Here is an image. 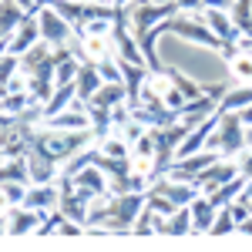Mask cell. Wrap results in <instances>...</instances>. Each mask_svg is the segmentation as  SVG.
<instances>
[{
    "mask_svg": "<svg viewBox=\"0 0 252 252\" xmlns=\"http://www.w3.org/2000/svg\"><path fill=\"white\" fill-rule=\"evenodd\" d=\"M205 148H212V152H219V155H225V158L239 155L246 148V121H242V115L239 111H222V121L209 135Z\"/></svg>",
    "mask_w": 252,
    "mask_h": 252,
    "instance_id": "6da1fadb",
    "label": "cell"
},
{
    "mask_svg": "<svg viewBox=\"0 0 252 252\" xmlns=\"http://www.w3.org/2000/svg\"><path fill=\"white\" fill-rule=\"evenodd\" d=\"M145 205H148V192H121V195H115L111 212H108V219H104L101 229H104V232H128Z\"/></svg>",
    "mask_w": 252,
    "mask_h": 252,
    "instance_id": "7a4b0ae2",
    "label": "cell"
},
{
    "mask_svg": "<svg viewBox=\"0 0 252 252\" xmlns=\"http://www.w3.org/2000/svg\"><path fill=\"white\" fill-rule=\"evenodd\" d=\"M168 27H172V34H178L182 40L205 44V47H212V51H222V47H225V40H222L212 27L202 20V14H185V10H178V14L168 20Z\"/></svg>",
    "mask_w": 252,
    "mask_h": 252,
    "instance_id": "3957f363",
    "label": "cell"
},
{
    "mask_svg": "<svg viewBox=\"0 0 252 252\" xmlns=\"http://www.w3.org/2000/svg\"><path fill=\"white\" fill-rule=\"evenodd\" d=\"M128 24H131V31H135V37L141 34V31H148V27H155V24H161V20H168L178 14V3H152V0H131L128 7Z\"/></svg>",
    "mask_w": 252,
    "mask_h": 252,
    "instance_id": "277c9868",
    "label": "cell"
},
{
    "mask_svg": "<svg viewBox=\"0 0 252 252\" xmlns=\"http://www.w3.org/2000/svg\"><path fill=\"white\" fill-rule=\"evenodd\" d=\"M37 20H40V37L47 40L51 47H58V44H71L74 34H78V27H74L71 20L61 17L51 3H40V7H37Z\"/></svg>",
    "mask_w": 252,
    "mask_h": 252,
    "instance_id": "5b68a950",
    "label": "cell"
},
{
    "mask_svg": "<svg viewBox=\"0 0 252 252\" xmlns=\"http://www.w3.org/2000/svg\"><path fill=\"white\" fill-rule=\"evenodd\" d=\"M235 175H239V158H225V155H222L219 161H212V165H209L205 172L195 178V185H198V189H202L205 195H212L219 185L232 182Z\"/></svg>",
    "mask_w": 252,
    "mask_h": 252,
    "instance_id": "8992f818",
    "label": "cell"
},
{
    "mask_svg": "<svg viewBox=\"0 0 252 252\" xmlns=\"http://www.w3.org/2000/svg\"><path fill=\"white\" fill-rule=\"evenodd\" d=\"M37 40H44L40 37V20H37V10H27V17H24V24L17 27V34L10 40H3V51H10V54H27Z\"/></svg>",
    "mask_w": 252,
    "mask_h": 252,
    "instance_id": "52a82bcc",
    "label": "cell"
},
{
    "mask_svg": "<svg viewBox=\"0 0 252 252\" xmlns=\"http://www.w3.org/2000/svg\"><path fill=\"white\" fill-rule=\"evenodd\" d=\"M74 54H78L84 64H104V61L115 58V34H111V37H91V34H84V37L74 44Z\"/></svg>",
    "mask_w": 252,
    "mask_h": 252,
    "instance_id": "ba28073f",
    "label": "cell"
},
{
    "mask_svg": "<svg viewBox=\"0 0 252 252\" xmlns=\"http://www.w3.org/2000/svg\"><path fill=\"white\" fill-rule=\"evenodd\" d=\"M40 222H44V212H37V209H27V205H10V209H3V225H7L10 235L34 232V229H40Z\"/></svg>",
    "mask_w": 252,
    "mask_h": 252,
    "instance_id": "9c48e42d",
    "label": "cell"
},
{
    "mask_svg": "<svg viewBox=\"0 0 252 252\" xmlns=\"http://www.w3.org/2000/svg\"><path fill=\"white\" fill-rule=\"evenodd\" d=\"M27 209H37V212H54L61 205V185L58 182H34L27 189V198H24Z\"/></svg>",
    "mask_w": 252,
    "mask_h": 252,
    "instance_id": "30bf717a",
    "label": "cell"
},
{
    "mask_svg": "<svg viewBox=\"0 0 252 252\" xmlns=\"http://www.w3.org/2000/svg\"><path fill=\"white\" fill-rule=\"evenodd\" d=\"M74 189H78L84 198H97V195L111 192V185H108V175L101 165H88L84 172L74 175Z\"/></svg>",
    "mask_w": 252,
    "mask_h": 252,
    "instance_id": "8fae6325",
    "label": "cell"
},
{
    "mask_svg": "<svg viewBox=\"0 0 252 252\" xmlns=\"http://www.w3.org/2000/svg\"><path fill=\"white\" fill-rule=\"evenodd\" d=\"M202 20H205V24H209L225 44H235V40L242 37V31H239V24L232 20L229 10H212V7H205V10H202Z\"/></svg>",
    "mask_w": 252,
    "mask_h": 252,
    "instance_id": "7c38bea8",
    "label": "cell"
},
{
    "mask_svg": "<svg viewBox=\"0 0 252 252\" xmlns=\"http://www.w3.org/2000/svg\"><path fill=\"white\" fill-rule=\"evenodd\" d=\"M128 101V88L121 84V81H104L101 88H97V94L88 101V104H94V108H104V111H115L118 104H125Z\"/></svg>",
    "mask_w": 252,
    "mask_h": 252,
    "instance_id": "4fadbf2b",
    "label": "cell"
},
{
    "mask_svg": "<svg viewBox=\"0 0 252 252\" xmlns=\"http://www.w3.org/2000/svg\"><path fill=\"white\" fill-rule=\"evenodd\" d=\"M215 215H219V205H212V198L202 192L192 202V229H195V232H212Z\"/></svg>",
    "mask_w": 252,
    "mask_h": 252,
    "instance_id": "5bb4252c",
    "label": "cell"
},
{
    "mask_svg": "<svg viewBox=\"0 0 252 252\" xmlns=\"http://www.w3.org/2000/svg\"><path fill=\"white\" fill-rule=\"evenodd\" d=\"M158 232L161 235H192V205H182V209H175L172 215H165L161 219V225H158Z\"/></svg>",
    "mask_w": 252,
    "mask_h": 252,
    "instance_id": "9a60e30c",
    "label": "cell"
},
{
    "mask_svg": "<svg viewBox=\"0 0 252 252\" xmlns=\"http://www.w3.org/2000/svg\"><path fill=\"white\" fill-rule=\"evenodd\" d=\"M74 84H78V97H81V101H91V97L97 94V88L104 84V78H101V67H97V64H84Z\"/></svg>",
    "mask_w": 252,
    "mask_h": 252,
    "instance_id": "2e32d148",
    "label": "cell"
},
{
    "mask_svg": "<svg viewBox=\"0 0 252 252\" xmlns=\"http://www.w3.org/2000/svg\"><path fill=\"white\" fill-rule=\"evenodd\" d=\"M74 97H78V84H58L54 97H51V101L44 104V118L61 115L64 108H71V104H74Z\"/></svg>",
    "mask_w": 252,
    "mask_h": 252,
    "instance_id": "e0dca14e",
    "label": "cell"
},
{
    "mask_svg": "<svg viewBox=\"0 0 252 252\" xmlns=\"http://www.w3.org/2000/svg\"><path fill=\"white\" fill-rule=\"evenodd\" d=\"M246 185H249V178H246V175H235L232 182L219 185V189H215V192L209 195V198H212V205H219V209H222V205H229V202H235L239 195L246 192Z\"/></svg>",
    "mask_w": 252,
    "mask_h": 252,
    "instance_id": "ac0fdd59",
    "label": "cell"
},
{
    "mask_svg": "<svg viewBox=\"0 0 252 252\" xmlns=\"http://www.w3.org/2000/svg\"><path fill=\"white\" fill-rule=\"evenodd\" d=\"M27 158H31V182H58V178H61L58 161L37 155V152H31Z\"/></svg>",
    "mask_w": 252,
    "mask_h": 252,
    "instance_id": "d6986e66",
    "label": "cell"
},
{
    "mask_svg": "<svg viewBox=\"0 0 252 252\" xmlns=\"http://www.w3.org/2000/svg\"><path fill=\"white\" fill-rule=\"evenodd\" d=\"M24 17H27V7H20L17 0H3V40H10L17 34Z\"/></svg>",
    "mask_w": 252,
    "mask_h": 252,
    "instance_id": "ffe728a7",
    "label": "cell"
},
{
    "mask_svg": "<svg viewBox=\"0 0 252 252\" xmlns=\"http://www.w3.org/2000/svg\"><path fill=\"white\" fill-rule=\"evenodd\" d=\"M3 182H31V158H3Z\"/></svg>",
    "mask_w": 252,
    "mask_h": 252,
    "instance_id": "44dd1931",
    "label": "cell"
},
{
    "mask_svg": "<svg viewBox=\"0 0 252 252\" xmlns=\"http://www.w3.org/2000/svg\"><path fill=\"white\" fill-rule=\"evenodd\" d=\"M51 7L81 31V24H84V7H88V3H81V0H51Z\"/></svg>",
    "mask_w": 252,
    "mask_h": 252,
    "instance_id": "7402d4cb",
    "label": "cell"
},
{
    "mask_svg": "<svg viewBox=\"0 0 252 252\" xmlns=\"http://www.w3.org/2000/svg\"><path fill=\"white\" fill-rule=\"evenodd\" d=\"M34 104L31 91H3V115H20Z\"/></svg>",
    "mask_w": 252,
    "mask_h": 252,
    "instance_id": "603a6c76",
    "label": "cell"
},
{
    "mask_svg": "<svg viewBox=\"0 0 252 252\" xmlns=\"http://www.w3.org/2000/svg\"><path fill=\"white\" fill-rule=\"evenodd\" d=\"M232 20L239 24L242 34H252V0H232Z\"/></svg>",
    "mask_w": 252,
    "mask_h": 252,
    "instance_id": "cb8c5ba5",
    "label": "cell"
},
{
    "mask_svg": "<svg viewBox=\"0 0 252 252\" xmlns=\"http://www.w3.org/2000/svg\"><path fill=\"white\" fill-rule=\"evenodd\" d=\"M24 198H27V182H3V209L24 205Z\"/></svg>",
    "mask_w": 252,
    "mask_h": 252,
    "instance_id": "d4e9b609",
    "label": "cell"
},
{
    "mask_svg": "<svg viewBox=\"0 0 252 252\" xmlns=\"http://www.w3.org/2000/svg\"><path fill=\"white\" fill-rule=\"evenodd\" d=\"M232 229H239V222H235L232 209H229V205H222L219 215H215V222H212V235H225V232H232Z\"/></svg>",
    "mask_w": 252,
    "mask_h": 252,
    "instance_id": "484cf974",
    "label": "cell"
},
{
    "mask_svg": "<svg viewBox=\"0 0 252 252\" xmlns=\"http://www.w3.org/2000/svg\"><path fill=\"white\" fill-rule=\"evenodd\" d=\"M235 158H239V175H246L252 182V148H242Z\"/></svg>",
    "mask_w": 252,
    "mask_h": 252,
    "instance_id": "4316f807",
    "label": "cell"
},
{
    "mask_svg": "<svg viewBox=\"0 0 252 252\" xmlns=\"http://www.w3.org/2000/svg\"><path fill=\"white\" fill-rule=\"evenodd\" d=\"M3 91H27V74H14L3 81Z\"/></svg>",
    "mask_w": 252,
    "mask_h": 252,
    "instance_id": "83f0119b",
    "label": "cell"
},
{
    "mask_svg": "<svg viewBox=\"0 0 252 252\" xmlns=\"http://www.w3.org/2000/svg\"><path fill=\"white\" fill-rule=\"evenodd\" d=\"M178 3V10H185V14H202L205 10V0H175Z\"/></svg>",
    "mask_w": 252,
    "mask_h": 252,
    "instance_id": "f1b7e54d",
    "label": "cell"
},
{
    "mask_svg": "<svg viewBox=\"0 0 252 252\" xmlns=\"http://www.w3.org/2000/svg\"><path fill=\"white\" fill-rule=\"evenodd\" d=\"M205 7H212V10H232V0H205Z\"/></svg>",
    "mask_w": 252,
    "mask_h": 252,
    "instance_id": "f546056e",
    "label": "cell"
},
{
    "mask_svg": "<svg viewBox=\"0 0 252 252\" xmlns=\"http://www.w3.org/2000/svg\"><path fill=\"white\" fill-rule=\"evenodd\" d=\"M239 232H242V235H252V215L246 219V222H239Z\"/></svg>",
    "mask_w": 252,
    "mask_h": 252,
    "instance_id": "4dcf8cb0",
    "label": "cell"
},
{
    "mask_svg": "<svg viewBox=\"0 0 252 252\" xmlns=\"http://www.w3.org/2000/svg\"><path fill=\"white\" fill-rule=\"evenodd\" d=\"M239 115H242V121H246V125H252V104H246V108H242Z\"/></svg>",
    "mask_w": 252,
    "mask_h": 252,
    "instance_id": "1f68e13d",
    "label": "cell"
},
{
    "mask_svg": "<svg viewBox=\"0 0 252 252\" xmlns=\"http://www.w3.org/2000/svg\"><path fill=\"white\" fill-rule=\"evenodd\" d=\"M17 3H20V7H27V10H37V7H40V0H17Z\"/></svg>",
    "mask_w": 252,
    "mask_h": 252,
    "instance_id": "d6a6232c",
    "label": "cell"
},
{
    "mask_svg": "<svg viewBox=\"0 0 252 252\" xmlns=\"http://www.w3.org/2000/svg\"><path fill=\"white\" fill-rule=\"evenodd\" d=\"M81 3H115V0H81Z\"/></svg>",
    "mask_w": 252,
    "mask_h": 252,
    "instance_id": "836d02e7",
    "label": "cell"
},
{
    "mask_svg": "<svg viewBox=\"0 0 252 252\" xmlns=\"http://www.w3.org/2000/svg\"><path fill=\"white\" fill-rule=\"evenodd\" d=\"M128 3H131V0H115V7H128Z\"/></svg>",
    "mask_w": 252,
    "mask_h": 252,
    "instance_id": "e575fe53",
    "label": "cell"
},
{
    "mask_svg": "<svg viewBox=\"0 0 252 252\" xmlns=\"http://www.w3.org/2000/svg\"><path fill=\"white\" fill-rule=\"evenodd\" d=\"M246 202H249V209H252V195H249V198H246Z\"/></svg>",
    "mask_w": 252,
    "mask_h": 252,
    "instance_id": "d590c367",
    "label": "cell"
},
{
    "mask_svg": "<svg viewBox=\"0 0 252 252\" xmlns=\"http://www.w3.org/2000/svg\"><path fill=\"white\" fill-rule=\"evenodd\" d=\"M40 3H51V0H40Z\"/></svg>",
    "mask_w": 252,
    "mask_h": 252,
    "instance_id": "8d00e7d4",
    "label": "cell"
}]
</instances>
